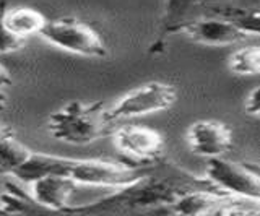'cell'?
Here are the masks:
<instances>
[{"instance_id":"7","label":"cell","mask_w":260,"mask_h":216,"mask_svg":"<svg viewBox=\"0 0 260 216\" xmlns=\"http://www.w3.org/2000/svg\"><path fill=\"white\" fill-rule=\"evenodd\" d=\"M258 210L255 200L234 197L213 187L181 195L171 206V214H257Z\"/></svg>"},{"instance_id":"12","label":"cell","mask_w":260,"mask_h":216,"mask_svg":"<svg viewBox=\"0 0 260 216\" xmlns=\"http://www.w3.org/2000/svg\"><path fill=\"white\" fill-rule=\"evenodd\" d=\"M78 184L63 175H44L29 182V195L44 208L46 211L63 213L70 205L72 194L77 190Z\"/></svg>"},{"instance_id":"17","label":"cell","mask_w":260,"mask_h":216,"mask_svg":"<svg viewBox=\"0 0 260 216\" xmlns=\"http://www.w3.org/2000/svg\"><path fill=\"white\" fill-rule=\"evenodd\" d=\"M5 9H7V2L5 0H0V54L16 52L23 49L24 44H26V41H23L21 38L15 36L5 25V20H4Z\"/></svg>"},{"instance_id":"14","label":"cell","mask_w":260,"mask_h":216,"mask_svg":"<svg viewBox=\"0 0 260 216\" xmlns=\"http://www.w3.org/2000/svg\"><path fill=\"white\" fill-rule=\"evenodd\" d=\"M31 151L32 150L13 137L12 130L4 133L0 137V175H15Z\"/></svg>"},{"instance_id":"5","label":"cell","mask_w":260,"mask_h":216,"mask_svg":"<svg viewBox=\"0 0 260 216\" xmlns=\"http://www.w3.org/2000/svg\"><path fill=\"white\" fill-rule=\"evenodd\" d=\"M39 36L57 49L81 57L104 59L108 55V46L101 34L89 23L75 17L47 20Z\"/></svg>"},{"instance_id":"18","label":"cell","mask_w":260,"mask_h":216,"mask_svg":"<svg viewBox=\"0 0 260 216\" xmlns=\"http://www.w3.org/2000/svg\"><path fill=\"white\" fill-rule=\"evenodd\" d=\"M244 109H246V114L250 117H258V111H260V102H258V86H255L250 93L246 96V102H244Z\"/></svg>"},{"instance_id":"22","label":"cell","mask_w":260,"mask_h":216,"mask_svg":"<svg viewBox=\"0 0 260 216\" xmlns=\"http://www.w3.org/2000/svg\"><path fill=\"white\" fill-rule=\"evenodd\" d=\"M0 192H2V189H0Z\"/></svg>"},{"instance_id":"11","label":"cell","mask_w":260,"mask_h":216,"mask_svg":"<svg viewBox=\"0 0 260 216\" xmlns=\"http://www.w3.org/2000/svg\"><path fill=\"white\" fill-rule=\"evenodd\" d=\"M187 145L193 155L203 158L224 156L233 148V129L226 122L202 119L187 129Z\"/></svg>"},{"instance_id":"13","label":"cell","mask_w":260,"mask_h":216,"mask_svg":"<svg viewBox=\"0 0 260 216\" xmlns=\"http://www.w3.org/2000/svg\"><path fill=\"white\" fill-rule=\"evenodd\" d=\"M5 25L12 31L15 36L21 38L23 41H26L28 38L41 33V29L44 28L47 18L43 13L31 7H15L10 9L7 5L5 15H4Z\"/></svg>"},{"instance_id":"8","label":"cell","mask_w":260,"mask_h":216,"mask_svg":"<svg viewBox=\"0 0 260 216\" xmlns=\"http://www.w3.org/2000/svg\"><path fill=\"white\" fill-rule=\"evenodd\" d=\"M111 137L124 161L134 166L154 164L166 156L165 137L151 127L140 124L114 127Z\"/></svg>"},{"instance_id":"21","label":"cell","mask_w":260,"mask_h":216,"mask_svg":"<svg viewBox=\"0 0 260 216\" xmlns=\"http://www.w3.org/2000/svg\"><path fill=\"white\" fill-rule=\"evenodd\" d=\"M5 107V96L0 93V111H2Z\"/></svg>"},{"instance_id":"20","label":"cell","mask_w":260,"mask_h":216,"mask_svg":"<svg viewBox=\"0 0 260 216\" xmlns=\"http://www.w3.org/2000/svg\"><path fill=\"white\" fill-rule=\"evenodd\" d=\"M7 132H10V129H8V127H5L4 124H0V137H2V135L7 133Z\"/></svg>"},{"instance_id":"2","label":"cell","mask_w":260,"mask_h":216,"mask_svg":"<svg viewBox=\"0 0 260 216\" xmlns=\"http://www.w3.org/2000/svg\"><path fill=\"white\" fill-rule=\"evenodd\" d=\"M150 166V164H148ZM148 166H134L127 161L108 159H77L31 151L13 177L21 182H32L44 175H63L78 186H94L104 189H117L142 175Z\"/></svg>"},{"instance_id":"9","label":"cell","mask_w":260,"mask_h":216,"mask_svg":"<svg viewBox=\"0 0 260 216\" xmlns=\"http://www.w3.org/2000/svg\"><path fill=\"white\" fill-rule=\"evenodd\" d=\"M205 177L221 192L260 202V174L255 164L231 161L224 156L210 158Z\"/></svg>"},{"instance_id":"4","label":"cell","mask_w":260,"mask_h":216,"mask_svg":"<svg viewBox=\"0 0 260 216\" xmlns=\"http://www.w3.org/2000/svg\"><path fill=\"white\" fill-rule=\"evenodd\" d=\"M116 124L108 117L103 101H70L47 119V130L55 140L67 145L85 147L111 135Z\"/></svg>"},{"instance_id":"10","label":"cell","mask_w":260,"mask_h":216,"mask_svg":"<svg viewBox=\"0 0 260 216\" xmlns=\"http://www.w3.org/2000/svg\"><path fill=\"white\" fill-rule=\"evenodd\" d=\"M179 33L184 34L187 39H190L195 44H202L208 47L234 46V44L246 43L252 38H257L246 26H242L241 23L228 18H218V17H205V18L192 20L182 25Z\"/></svg>"},{"instance_id":"3","label":"cell","mask_w":260,"mask_h":216,"mask_svg":"<svg viewBox=\"0 0 260 216\" xmlns=\"http://www.w3.org/2000/svg\"><path fill=\"white\" fill-rule=\"evenodd\" d=\"M205 17L234 20L258 38L260 0H168L148 52L161 54L182 25Z\"/></svg>"},{"instance_id":"1","label":"cell","mask_w":260,"mask_h":216,"mask_svg":"<svg viewBox=\"0 0 260 216\" xmlns=\"http://www.w3.org/2000/svg\"><path fill=\"white\" fill-rule=\"evenodd\" d=\"M205 175H195L166 156L150 164L132 182L94 202L70 205L67 214H171L176 200L192 190L213 189Z\"/></svg>"},{"instance_id":"16","label":"cell","mask_w":260,"mask_h":216,"mask_svg":"<svg viewBox=\"0 0 260 216\" xmlns=\"http://www.w3.org/2000/svg\"><path fill=\"white\" fill-rule=\"evenodd\" d=\"M0 213H38L46 211L29 194H24L16 186L7 184L5 190L0 192Z\"/></svg>"},{"instance_id":"6","label":"cell","mask_w":260,"mask_h":216,"mask_svg":"<svg viewBox=\"0 0 260 216\" xmlns=\"http://www.w3.org/2000/svg\"><path fill=\"white\" fill-rule=\"evenodd\" d=\"M177 101V88L165 82H148L122 94L117 101L108 104L111 122L159 114L171 109Z\"/></svg>"},{"instance_id":"15","label":"cell","mask_w":260,"mask_h":216,"mask_svg":"<svg viewBox=\"0 0 260 216\" xmlns=\"http://www.w3.org/2000/svg\"><path fill=\"white\" fill-rule=\"evenodd\" d=\"M228 68L241 77H257L260 74L258 44H247L234 51L228 59Z\"/></svg>"},{"instance_id":"19","label":"cell","mask_w":260,"mask_h":216,"mask_svg":"<svg viewBox=\"0 0 260 216\" xmlns=\"http://www.w3.org/2000/svg\"><path fill=\"white\" fill-rule=\"evenodd\" d=\"M13 83V78L10 75V70H8L2 62H0V88L10 86Z\"/></svg>"}]
</instances>
